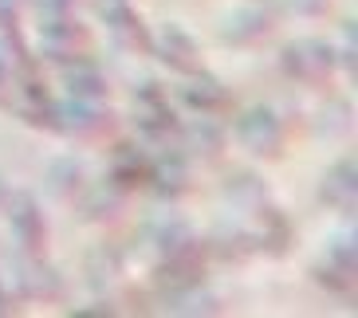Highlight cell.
Listing matches in <instances>:
<instances>
[{"mask_svg":"<svg viewBox=\"0 0 358 318\" xmlns=\"http://www.w3.org/2000/svg\"><path fill=\"white\" fill-rule=\"evenodd\" d=\"M134 126L138 134L146 138V146L158 153V149H178V134H181V114L173 110V98L158 79H146L138 83L134 91Z\"/></svg>","mask_w":358,"mask_h":318,"instance_id":"obj_1","label":"cell"},{"mask_svg":"<svg viewBox=\"0 0 358 318\" xmlns=\"http://www.w3.org/2000/svg\"><path fill=\"white\" fill-rule=\"evenodd\" d=\"M52 122L55 134L75 142H99L115 130V110L106 106V98H55L52 103Z\"/></svg>","mask_w":358,"mask_h":318,"instance_id":"obj_2","label":"cell"},{"mask_svg":"<svg viewBox=\"0 0 358 318\" xmlns=\"http://www.w3.org/2000/svg\"><path fill=\"white\" fill-rule=\"evenodd\" d=\"M36 55H43L48 63L64 67L91 55V28L79 16H40L36 24Z\"/></svg>","mask_w":358,"mask_h":318,"instance_id":"obj_3","label":"cell"},{"mask_svg":"<svg viewBox=\"0 0 358 318\" xmlns=\"http://www.w3.org/2000/svg\"><path fill=\"white\" fill-rule=\"evenodd\" d=\"M4 224H8V240L16 255H43L48 252V216H43L40 201L32 192L12 189L4 201Z\"/></svg>","mask_w":358,"mask_h":318,"instance_id":"obj_4","label":"cell"},{"mask_svg":"<svg viewBox=\"0 0 358 318\" xmlns=\"http://www.w3.org/2000/svg\"><path fill=\"white\" fill-rule=\"evenodd\" d=\"M280 71L292 83L327 86L335 75V47L327 40H292L280 47Z\"/></svg>","mask_w":358,"mask_h":318,"instance_id":"obj_5","label":"cell"},{"mask_svg":"<svg viewBox=\"0 0 358 318\" xmlns=\"http://www.w3.org/2000/svg\"><path fill=\"white\" fill-rule=\"evenodd\" d=\"M236 142L260 161H280L284 158V122L272 106H248L236 118Z\"/></svg>","mask_w":358,"mask_h":318,"instance_id":"obj_6","label":"cell"},{"mask_svg":"<svg viewBox=\"0 0 358 318\" xmlns=\"http://www.w3.org/2000/svg\"><path fill=\"white\" fill-rule=\"evenodd\" d=\"M8 279H12V303H16V298H28V303H55V298L64 295V275H59V267H52L43 255H16Z\"/></svg>","mask_w":358,"mask_h":318,"instance_id":"obj_7","label":"cell"},{"mask_svg":"<svg viewBox=\"0 0 358 318\" xmlns=\"http://www.w3.org/2000/svg\"><path fill=\"white\" fill-rule=\"evenodd\" d=\"M150 55L158 59L166 71L173 75H197L205 71V63H201V43L193 40L181 24H162L158 32H154V40H150Z\"/></svg>","mask_w":358,"mask_h":318,"instance_id":"obj_8","label":"cell"},{"mask_svg":"<svg viewBox=\"0 0 358 318\" xmlns=\"http://www.w3.org/2000/svg\"><path fill=\"white\" fill-rule=\"evenodd\" d=\"M103 24L110 40H115V47H122L127 55H150L154 32H150V24L138 16L130 0H103Z\"/></svg>","mask_w":358,"mask_h":318,"instance_id":"obj_9","label":"cell"},{"mask_svg":"<svg viewBox=\"0 0 358 318\" xmlns=\"http://www.w3.org/2000/svg\"><path fill=\"white\" fill-rule=\"evenodd\" d=\"M169 98H173L178 106H185V114H213V118H221L224 110H232V91L221 83V79H213V75H205V71L181 75V86Z\"/></svg>","mask_w":358,"mask_h":318,"instance_id":"obj_10","label":"cell"},{"mask_svg":"<svg viewBox=\"0 0 358 318\" xmlns=\"http://www.w3.org/2000/svg\"><path fill=\"white\" fill-rule=\"evenodd\" d=\"M142 240L154 248L158 259H173V255H205V240L193 232L181 216H162L142 228ZM209 259V255H205Z\"/></svg>","mask_w":358,"mask_h":318,"instance_id":"obj_11","label":"cell"},{"mask_svg":"<svg viewBox=\"0 0 358 318\" xmlns=\"http://www.w3.org/2000/svg\"><path fill=\"white\" fill-rule=\"evenodd\" d=\"M311 275L323 291L331 295H355V275H358V264H355V240H331L323 255L315 259Z\"/></svg>","mask_w":358,"mask_h":318,"instance_id":"obj_12","label":"cell"},{"mask_svg":"<svg viewBox=\"0 0 358 318\" xmlns=\"http://www.w3.org/2000/svg\"><path fill=\"white\" fill-rule=\"evenodd\" d=\"M146 189H154V197H162V201H181V197L193 189L189 161H185L181 149H158V153H154Z\"/></svg>","mask_w":358,"mask_h":318,"instance_id":"obj_13","label":"cell"},{"mask_svg":"<svg viewBox=\"0 0 358 318\" xmlns=\"http://www.w3.org/2000/svg\"><path fill=\"white\" fill-rule=\"evenodd\" d=\"M252 216V240H256V252H268V255H287L295 244V232H292V220L284 216V209H275V204L260 201L248 209Z\"/></svg>","mask_w":358,"mask_h":318,"instance_id":"obj_14","label":"cell"},{"mask_svg":"<svg viewBox=\"0 0 358 318\" xmlns=\"http://www.w3.org/2000/svg\"><path fill=\"white\" fill-rule=\"evenodd\" d=\"M224 146H229V130H224L213 114L181 118V134H178L181 153H197V158L213 161V158H221L224 153Z\"/></svg>","mask_w":358,"mask_h":318,"instance_id":"obj_15","label":"cell"},{"mask_svg":"<svg viewBox=\"0 0 358 318\" xmlns=\"http://www.w3.org/2000/svg\"><path fill=\"white\" fill-rule=\"evenodd\" d=\"M272 36V12L264 8V4H241V8H232L221 24V40L224 43H236V47H248V43H260Z\"/></svg>","mask_w":358,"mask_h":318,"instance_id":"obj_16","label":"cell"},{"mask_svg":"<svg viewBox=\"0 0 358 318\" xmlns=\"http://www.w3.org/2000/svg\"><path fill=\"white\" fill-rule=\"evenodd\" d=\"M355 197H358V169L355 158H338L331 169L319 181V201L331 212H343V216H355Z\"/></svg>","mask_w":358,"mask_h":318,"instance_id":"obj_17","label":"cell"},{"mask_svg":"<svg viewBox=\"0 0 358 318\" xmlns=\"http://www.w3.org/2000/svg\"><path fill=\"white\" fill-rule=\"evenodd\" d=\"M150 161H154V149L138 146V142H127V146H118L115 161H110V169H106V185H115L118 192L146 189Z\"/></svg>","mask_w":358,"mask_h":318,"instance_id":"obj_18","label":"cell"},{"mask_svg":"<svg viewBox=\"0 0 358 318\" xmlns=\"http://www.w3.org/2000/svg\"><path fill=\"white\" fill-rule=\"evenodd\" d=\"M59 86H64V95H71V98H106L110 95V79H106V71L91 59V55L59 67Z\"/></svg>","mask_w":358,"mask_h":318,"instance_id":"obj_19","label":"cell"},{"mask_svg":"<svg viewBox=\"0 0 358 318\" xmlns=\"http://www.w3.org/2000/svg\"><path fill=\"white\" fill-rule=\"evenodd\" d=\"M205 255H173V259H158V267H154V283L162 287V291H185V287H197L205 283Z\"/></svg>","mask_w":358,"mask_h":318,"instance_id":"obj_20","label":"cell"},{"mask_svg":"<svg viewBox=\"0 0 358 318\" xmlns=\"http://www.w3.org/2000/svg\"><path fill=\"white\" fill-rule=\"evenodd\" d=\"M122 201H127V192H118L115 185H106V181H95V185H91V181H87V189L79 192L75 209H83V220L106 224L122 212Z\"/></svg>","mask_w":358,"mask_h":318,"instance_id":"obj_21","label":"cell"},{"mask_svg":"<svg viewBox=\"0 0 358 318\" xmlns=\"http://www.w3.org/2000/svg\"><path fill=\"white\" fill-rule=\"evenodd\" d=\"M87 181L91 177H87V169L75 158H59V161H52V169H48V189H52L64 204L79 201V192L87 189Z\"/></svg>","mask_w":358,"mask_h":318,"instance_id":"obj_22","label":"cell"},{"mask_svg":"<svg viewBox=\"0 0 358 318\" xmlns=\"http://www.w3.org/2000/svg\"><path fill=\"white\" fill-rule=\"evenodd\" d=\"M173 310L178 315H224V303L205 287H185V291H173Z\"/></svg>","mask_w":358,"mask_h":318,"instance_id":"obj_23","label":"cell"},{"mask_svg":"<svg viewBox=\"0 0 358 318\" xmlns=\"http://www.w3.org/2000/svg\"><path fill=\"white\" fill-rule=\"evenodd\" d=\"M287 8L295 16H303V20H319L327 8H331V0H287Z\"/></svg>","mask_w":358,"mask_h":318,"instance_id":"obj_24","label":"cell"},{"mask_svg":"<svg viewBox=\"0 0 358 318\" xmlns=\"http://www.w3.org/2000/svg\"><path fill=\"white\" fill-rule=\"evenodd\" d=\"M40 16H71L79 12V0H36Z\"/></svg>","mask_w":358,"mask_h":318,"instance_id":"obj_25","label":"cell"},{"mask_svg":"<svg viewBox=\"0 0 358 318\" xmlns=\"http://www.w3.org/2000/svg\"><path fill=\"white\" fill-rule=\"evenodd\" d=\"M12 95H16V75H12V67L4 63V55H0V106H4V110L12 106Z\"/></svg>","mask_w":358,"mask_h":318,"instance_id":"obj_26","label":"cell"},{"mask_svg":"<svg viewBox=\"0 0 358 318\" xmlns=\"http://www.w3.org/2000/svg\"><path fill=\"white\" fill-rule=\"evenodd\" d=\"M4 315H12V295L4 291V283H0V318Z\"/></svg>","mask_w":358,"mask_h":318,"instance_id":"obj_27","label":"cell"},{"mask_svg":"<svg viewBox=\"0 0 358 318\" xmlns=\"http://www.w3.org/2000/svg\"><path fill=\"white\" fill-rule=\"evenodd\" d=\"M8 192H12V185L4 177H0V212H4V201H8Z\"/></svg>","mask_w":358,"mask_h":318,"instance_id":"obj_28","label":"cell"}]
</instances>
